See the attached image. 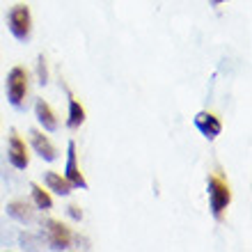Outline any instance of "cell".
I'll list each match as a JSON object with an SVG mask.
<instances>
[{"label": "cell", "mask_w": 252, "mask_h": 252, "mask_svg": "<svg viewBox=\"0 0 252 252\" xmlns=\"http://www.w3.org/2000/svg\"><path fill=\"white\" fill-rule=\"evenodd\" d=\"M206 192H209V209H211V216L216 220H222L227 206L232 204V190L227 186L225 181L211 174L206 179Z\"/></svg>", "instance_id": "6da1fadb"}, {"label": "cell", "mask_w": 252, "mask_h": 252, "mask_svg": "<svg viewBox=\"0 0 252 252\" xmlns=\"http://www.w3.org/2000/svg\"><path fill=\"white\" fill-rule=\"evenodd\" d=\"M5 90H7L9 106L16 108V110H23V106H26V94H28V76H26V69H23V66H14L12 71L7 73Z\"/></svg>", "instance_id": "7a4b0ae2"}, {"label": "cell", "mask_w": 252, "mask_h": 252, "mask_svg": "<svg viewBox=\"0 0 252 252\" xmlns=\"http://www.w3.org/2000/svg\"><path fill=\"white\" fill-rule=\"evenodd\" d=\"M7 28L16 41H28L32 34V16L28 5H14L7 14Z\"/></svg>", "instance_id": "3957f363"}, {"label": "cell", "mask_w": 252, "mask_h": 252, "mask_svg": "<svg viewBox=\"0 0 252 252\" xmlns=\"http://www.w3.org/2000/svg\"><path fill=\"white\" fill-rule=\"evenodd\" d=\"M41 227H44V243H48L51 250H69L71 248L73 236L62 222L48 218V220H44Z\"/></svg>", "instance_id": "277c9868"}, {"label": "cell", "mask_w": 252, "mask_h": 252, "mask_svg": "<svg viewBox=\"0 0 252 252\" xmlns=\"http://www.w3.org/2000/svg\"><path fill=\"white\" fill-rule=\"evenodd\" d=\"M64 179L71 184V188H80V190H87V181L83 177L78 167V158H76V142L69 140L66 142V160H64Z\"/></svg>", "instance_id": "5b68a950"}, {"label": "cell", "mask_w": 252, "mask_h": 252, "mask_svg": "<svg viewBox=\"0 0 252 252\" xmlns=\"http://www.w3.org/2000/svg\"><path fill=\"white\" fill-rule=\"evenodd\" d=\"M7 160L14 170H26L28 167V149H26V142L19 138V133L12 131L9 135V145H7Z\"/></svg>", "instance_id": "8992f818"}, {"label": "cell", "mask_w": 252, "mask_h": 252, "mask_svg": "<svg viewBox=\"0 0 252 252\" xmlns=\"http://www.w3.org/2000/svg\"><path fill=\"white\" fill-rule=\"evenodd\" d=\"M192 124H195V128H197L206 140H216L220 135V131H222V124H220L218 117H213L211 113H204V110L195 115Z\"/></svg>", "instance_id": "52a82bcc"}, {"label": "cell", "mask_w": 252, "mask_h": 252, "mask_svg": "<svg viewBox=\"0 0 252 252\" xmlns=\"http://www.w3.org/2000/svg\"><path fill=\"white\" fill-rule=\"evenodd\" d=\"M28 135H30L32 149L39 154V158H44L46 163H53V160L58 158V149L51 145V140H48L44 133H39V131H34V128H32V131L28 133Z\"/></svg>", "instance_id": "ba28073f"}, {"label": "cell", "mask_w": 252, "mask_h": 252, "mask_svg": "<svg viewBox=\"0 0 252 252\" xmlns=\"http://www.w3.org/2000/svg\"><path fill=\"white\" fill-rule=\"evenodd\" d=\"M34 115H37V122L44 126V131H58V117L44 99L34 101Z\"/></svg>", "instance_id": "9c48e42d"}, {"label": "cell", "mask_w": 252, "mask_h": 252, "mask_svg": "<svg viewBox=\"0 0 252 252\" xmlns=\"http://www.w3.org/2000/svg\"><path fill=\"white\" fill-rule=\"evenodd\" d=\"M7 216L14 218L16 222H21V225H30L34 220L32 209H30L26 202H9V204H7Z\"/></svg>", "instance_id": "30bf717a"}, {"label": "cell", "mask_w": 252, "mask_h": 252, "mask_svg": "<svg viewBox=\"0 0 252 252\" xmlns=\"http://www.w3.org/2000/svg\"><path fill=\"white\" fill-rule=\"evenodd\" d=\"M44 184L48 186V190H53L55 195H60V197H66L69 192H71V184L60 177L58 172H46L44 174Z\"/></svg>", "instance_id": "8fae6325"}, {"label": "cell", "mask_w": 252, "mask_h": 252, "mask_svg": "<svg viewBox=\"0 0 252 252\" xmlns=\"http://www.w3.org/2000/svg\"><path fill=\"white\" fill-rule=\"evenodd\" d=\"M83 122H85V108L69 94V117H66V126H69V128H78Z\"/></svg>", "instance_id": "7c38bea8"}, {"label": "cell", "mask_w": 252, "mask_h": 252, "mask_svg": "<svg viewBox=\"0 0 252 252\" xmlns=\"http://www.w3.org/2000/svg\"><path fill=\"white\" fill-rule=\"evenodd\" d=\"M30 192H32V199H34V206L41 209V211H48V209H53V199L48 195L46 190L37 184H30Z\"/></svg>", "instance_id": "4fadbf2b"}, {"label": "cell", "mask_w": 252, "mask_h": 252, "mask_svg": "<svg viewBox=\"0 0 252 252\" xmlns=\"http://www.w3.org/2000/svg\"><path fill=\"white\" fill-rule=\"evenodd\" d=\"M16 243H19L21 250H41L44 248V241L32 232H21L16 234Z\"/></svg>", "instance_id": "5bb4252c"}, {"label": "cell", "mask_w": 252, "mask_h": 252, "mask_svg": "<svg viewBox=\"0 0 252 252\" xmlns=\"http://www.w3.org/2000/svg\"><path fill=\"white\" fill-rule=\"evenodd\" d=\"M14 243H16V232L5 225V220H0V248H12Z\"/></svg>", "instance_id": "9a60e30c"}, {"label": "cell", "mask_w": 252, "mask_h": 252, "mask_svg": "<svg viewBox=\"0 0 252 252\" xmlns=\"http://www.w3.org/2000/svg\"><path fill=\"white\" fill-rule=\"evenodd\" d=\"M37 78H39V85H46V83H48L46 58H44V55H39V58H37Z\"/></svg>", "instance_id": "2e32d148"}, {"label": "cell", "mask_w": 252, "mask_h": 252, "mask_svg": "<svg viewBox=\"0 0 252 252\" xmlns=\"http://www.w3.org/2000/svg\"><path fill=\"white\" fill-rule=\"evenodd\" d=\"M69 216H71L73 220H80V218H83V213L78 211V206H69Z\"/></svg>", "instance_id": "e0dca14e"}, {"label": "cell", "mask_w": 252, "mask_h": 252, "mask_svg": "<svg viewBox=\"0 0 252 252\" xmlns=\"http://www.w3.org/2000/svg\"><path fill=\"white\" fill-rule=\"evenodd\" d=\"M213 5H222V2H227V0H211Z\"/></svg>", "instance_id": "ac0fdd59"}]
</instances>
